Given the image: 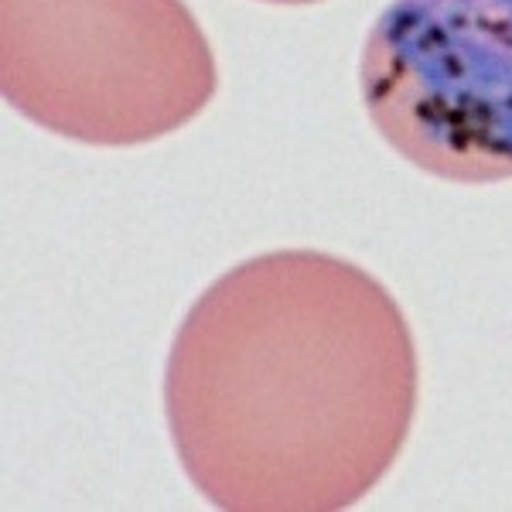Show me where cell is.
I'll list each match as a JSON object with an SVG mask.
<instances>
[{
	"label": "cell",
	"mask_w": 512,
	"mask_h": 512,
	"mask_svg": "<svg viewBox=\"0 0 512 512\" xmlns=\"http://www.w3.org/2000/svg\"><path fill=\"white\" fill-rule=\"evenodd\" d=\"M420 359L396 297L321 250L250 256L181 318L164 420L181 472L226 512H338L396 465Z\"/></svg>",
	"instance_id": "1"
},
{
	"label": "cell",
	"mask_w": 512,
	"mask_h": 512,
	"mask_svg": "<svg viewBox=\"0 0 512 512\" xmlns=\"http://www.w3.org/2000/svg\"><path fill=\"white\" fill-rule=\"evenodd\" d=\"M216 89L185 0H0V93L48 134L140 147L192 123Z\"/></svg>",
	"instance_id": "2"
},
{
	"label": "cell",
	"mask_w": 512,
	"mask_h": 512,
	"mask_svg": "<svg viewBox=\"0 0 512 512\" xmlns=\"http://www.w3.org/2000/svg\"><path fill=\"white\" fill-rule=\"evenodd\" d=\"M376 134L451 185L512 178V0H390L359 59Z\"/></svg>",
	"instance_id": "3"
},
{
	"label": "cell",
	"mask_w": 512,
	"mask_h": 512,
	"mask_svg": "<svg viewBox=\"0 0 512 512\" xmlns=\"http://www.w3.org/2000/svg\"><path fill=\"white\" fill-rule=\"evenodd\" d=\"M263 4H321V0H263Z\"/></svg>",
	"instance_id": "4"
}]
</instances>
